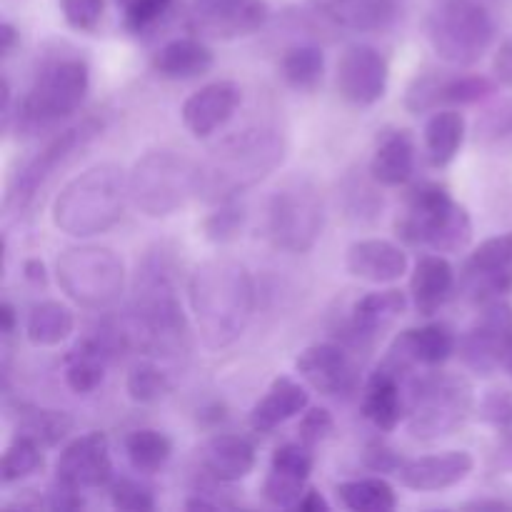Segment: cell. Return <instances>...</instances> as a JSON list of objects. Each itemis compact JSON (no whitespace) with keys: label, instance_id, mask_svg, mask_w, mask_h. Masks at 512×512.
<instances>
[{"label":"cell","instance_id":"cell-1","mask_svg":"<svg viewBox=\"0 0 512 512\" xmlns=\"http://www.w3.org/2000/svg\"><path fill=\"white\" fill-rule=\"evenodd\" d=\"M190 308L205 348H228L255 313L253 275L233 258L205 260L190 278Z\"/></svg>","mask_w":512,"mask_h":512},{"label":"cell","instance_id":"cell-2","mask_svg":"<svg viewBox=\"0 0 512 512\" xmlns=\"http://www.w3.org/2000/svg\"><path fill=\"white\" fill-rule=\"evenodd\" d=\"M175 260L165 248L150 250L138 265L133 300V333L150 355H178L188 350V318L175 288Z\"/></svg>","mask_w":512,"mask_h":512},{"label":"cell","instance_id":"cell-3","mask_svg":"<svg viewBox=\"0 0 512 512\" xmlns=\"http://www.w3.org/2000/svg\"><path fill=\"white\" fill-rule=\"evenodd\" d=\"M285 160L283 135L268 128L235 133L200 165L198 198L208 203L235 200L240 193L268 178Z\"/></svg>","mask_w":512,"mask_h":512},{"label":"cell","instance_id":"cell-4","mask_svg":"<svg viewBox=\"0 0 512 512\" xmlns=\"http://www.w3.org/2000/svg\"><path fill=\"white\" fill-rule=\"evenodd\" d=\"M128 195V178L115 163H100L75 175L53 200L50 218L70 238H93L120 220Z\"/></svg>","mask_w":512,"mask_h":512},{"label":"cell","instance_id":"cell-5","mask_svg":"<svg viewBox=\"0 0 512 512\" xmlns=\"http://www.w3.org/2000/svg\"><path fill=\"white\" fill-rule=\"evenodd\" d=\"M395 235L403 243L430 248L433 253H460L473 240V220L445 185L425 180L405 195V205L395 220Z\"/></svg>","mask_w":512,"mask_h":512},{"label":"cell","instance_id":"cell-6","mask_svg":"<svg viewBox=\"0 0 512 512\" xmlns=\"http://www.w3.org/2000/svg\"><path fill=\"white\" fill-rule=\"evenodd\" d=\"M90 88V70L80 55L55 53L43 60L25 98L18 103V133L35 135L75 115Z\"/></svg>","mask_w":512,"mask_h":512},{"label":"cell","instance_id":"cell-7","mask_svg":"<svg viewBox=\"0 0 512 512\" xmlns=\"http://www.w3.org/2000/svg\"><path fill=\"white\" fill-rule=\"evenodd\" d=\"M200 165L173 150H150L128 175V195L148 218H168L198 195Z\"/></svg>","mask_w":512,"mask_h":512},{"label":"cell","instance_id":"cell-8","mask_svg":"<svg viewBox=\"0 0 512 512\" xmlns=\"http://www.w3.org/2000/svg\"><path fill=\"white\" fill-rule=\"evenodd\" d=\"M473 385L458 373H430L408 383V430L433 443L463 428L473 413Z\"/></svg>","mask_w":512,"mask_h":512},{"label":"cell","instance_id":"cell-9","mask_svg":"<svg viewBox=\"0 0 512 512\" xmlns=\"http://www.w3.org/2000/svg\"><path fill=\"white\" fill-rule=\"evenodd\" d=\"M425 30L445 63L473 65L493 45L495 18L485 0H435Z\"/></svg>","mask_w":512,"mask_h":512},{"label":"cell","instance_id":"cell-10","mask_svg":"<svg viewBox=\"0 0 512 512\" xmlns=\"http://www.w3.org/2000/svg\"><path fill=\"white\" fill-rule=\"evenodd\" d=\"M55 278L73 303L90 310L110 308L125 290V265L103 245H78L58 258Z\"/></svg>","mask_w":512,"mask_h":512},{"label":"cell","instance_id":"cell-11","mask_svg":"<svg viewBox=\"0 0 512 512\" xmlns=\"http://www.w3.org/2000/svg\"><path fill=\"white\" fill-rule=\"evenodd\" d=\"M325 203L310 178H290L268 203V235L285 253L303 255L313 250L323 233Z\"/></svg>","mask_w":512,"mask_h":512},{"label":"cell","instance_id":"cell-12","mask_svg":"<svg viewBox=\"0 0 512 512\" xmlns=\"http://www.w3.org/2000/svg\"><path fill=\"white\" fill-rule=\"evenodd\" d=\"M100 133H103V120L85 118L83 123L73 125V128L55 135L35 158H30L28 163L10 178L8 193H5V205H8V208L23 210L25 205L33 203L38 190L43 188L63 165H68L80 150L88 148Z\"/></svg>","mask_w":512,"mask_h":512},{"label":"cell","instance_id":"cell-13","mask_svg":"<svg viewBox=\"0 0 512 512\" xmlns=\"http://www.w3.org/2000/svg\"><path fill=\"white\" fill-rule=\"evenodd\" d=\"M458 353L470 370L490 375L512 355V308L508 300L483 305L475 323L458 340Z\"/></svg>","mask_w":512,"mask_h":512},{"label":"cell","instance_id":"cell-14","mask_svg":"<svg viewBox=\"0 0 512 512\" xmlns=\"http://www.w3.org/2000/svg\"><path fill=\"white\" fill-rule=\"evenodd\" d=\"M495 93V83L485 75L448 73V70H430L415 75L405 93V108L413 115L435 113L458 105H475Z\"/></svg>","mask_w":512,"mask_h":512},{"label":"cell","instance_id":"cell-15","mask_svg":"<svg viewBox=\"0 0 512 512\" xmlns=\"http://www.w3.org/2000/svg\"><path fill=\"white\" fill-rule=\"evenodd\" d=\"M460 285L478 305L508 298L512 293V233L483 240L465 260Z\"/></svg>","mask_w":512,"mask_h":512},{"label":"cell","instance_id":"cell-16","mask_svg":"<svg viewBox=\"0 0 512 512\" xmlns=\"http://www.w3.org/2000/svg\"><path fill=\"white\" fill-rule=\"evenodd\" d=\"M388 80L390 65L385 55L365 43L345 48L335 68V85H338L340 98L355 108H368L383 100Z\"/></svg>","mask_w":512,"mask_h":512},{"label":"cell","instance_id":"cell-17","mask_svg":"<svg viewBox=\"0 0 512 512\" xmlns=\"http://www.w3.org/2000/svg\"><path fill=\"white\" fill-rule=\"evenodd\" d=\"M270 18L265 0H198L190 30L198 38L238 40L255 35Z\"/></svg>","mask_w":512,"mask_h":512},{"label":"cell","instance_id":"cell-18","mask_svg":"<svg viewBox=\"0 0 512 512\" xmlns=\"http://www.w3.org/2000/svg\"><path fill=\"white\" fill-rule=\"evenodd\" d=\"M300 378L328 398H348L360 388L358 360L338 343H318L305 348L295 360Z\"/></svg>","mask_w":512,"mask_h":512},{"label":"cell","instance_id":"cell-19","mask_svg":"<svg viewBox=\"0 0 512 512\" xmlns=\"http://www.w3.org/2000/svg\"><path fill=\"white\" fill-rule=\"evenodd\" d=\"M55 478L80 490L108 485L113 478V458H110V443L105 433L93 430V433L70 440L58 455Z\"/></svg>","mask_w":512,"mask_h":512},{"label":"cell","instance_id":"cell-20","mask_svg":"<svg viewBox=\"0 0 512 512\" xmlns=\"http://www.w3.org/2000/svg\"><path fill=\"white\" fill-rule=\"evenodd\" d=\"M240 103H243V90L238 83L215 80L185 100L183 108H180V118H183L185 130L193 138L205 140L228 125Z\"/></svg>","mask_w":512,"mask_h":512},{"label":"cell","instance_id":"cell-21","mask_svg":"<svg viewBox=\"0 0 512 512\" xmlns=\"http://www.w3.org/2000/svg\"><path fill=\"white\" fill-rule=\"evenodd\" d=\"M313 448L305 443L280 445L270 460L268 478L263 483V498L275 508H295L305 493L310 473H313Z\"/></svg>","mask_w":512,"mask_h":512},{"label":"cell","instance_id":"cell-22","mask_svg":"<svg viewBox=\"0 0 512 512\" xmlns=\"http://www.w3.org/2000/svg\"><path fill=\"white\" fill-rule=\"evenodd\" d=\"M475 468V460L468 450H445L438 455L405 460L398 470V478L405 488L418 493H435L460 485Z\"/></svg>","mask_w":512,"mask_h":512},{"label":"cell","instance_id":"cell-23","mask_svg":"<svg viewBox=\"0 0 512 512\" xmlns=\"http://www.w3.org/2000/svg\"><path fill=\"white\" fill-rule=\"evenodd\" d=\"M403 380L405 378L400 373L380 365L363 388L360 410H363L365 420L383 433L398 428L403 415L408 413V385Z\"/></svg>","mask_w":512,"mask_h":512},{"label":"cell","instance_id":"cell-24","mask_svg":"<svg viewBox=\"0 0 512 512\" xmlns=\"http://www.w3.org/2000/svg\"><path fill=\"white\" fill-rule=\"evenodd\" d=\"M345 265L355 278L365 280V283L385 285L395 283L408 273V253L390 240L365 238L350 245Z\"/></svg>","mask_w":512,"mask_h":512},{"label":"cell","instance_id":"cell-25","mask_svg":"<svg viewBox=\"0 0 512 512\" xmlns=\"http://www.w3.org/2000/svg\"><path fill=\"white\" fill-rule=\"evenodd\" d=\"M405 308H408V298L403 290L388 288L378 290V293H368L363 298L355 300L353 315H350L348 333L355 345H370L378 335L393 328L395 320L403 318Z\"/></svg>","mask_w":512,"mask_h":512},{"label":"cell","instance_id":"cell-26","mask_svg":"<svg viewBox=\"0 0 512 512\" xmlns=\"http://www.w3.org/2000/svg\"><path fill=\"white\" fill-rule=\"evenodd\" d=\"M315 10L333 25L355 33H380L400 13V0H313Z\"/></svg>","mask_w":512,"mask_h":512},{"label":"cell","instance_id":"cell-27","mask_svg":"<svg viewBox=\"0 0 512 512\" xmlns=\"http://www.w3.org/2000/svg\"><path fill=\"white\" fill-rule=\"evenodd\" d=\"M415 173V140L410 130H385L370 158V178L383 188H400Z\"/></svg>","mask_w":512,"mask_h":512},{"label":"cell","instance_id":"cell-28","mask_svg":"<svg viewBox=\"0 0 512 512\" xmlns=\"http://www.w3.org/2000/svg\"><path fill=\"white\" fill-rule=\"evenodd\" d=\"M310 405V395L298 380L280 375L270 383L268 393L255 403L250 413V428L258 433H273L275 428L285 425L288 420L298 418Z\"/></svg>","mask_w":512,"mask_h":512},{"label":"cell","instance_id":"cell-29","mask_svg":"<svg viewBox=\"0 0 512 512\" xmlns=\"http://www.w3.org/2000/svg\"><path fill=\"white\" fill-rule=\"evenodd\" d=\"M455 290V270L443 253L423 255L410 278L413 305L423 318L438 313Z\"/></svg>","mask_w":512,"mask_h":512},{"label":"cell","instance_id":"cell-30","mask_svg":"<svg viewBox=\"0 0 512 512\" xmlns=\"http://www.w3.org/2000/svg\"><path fill=\"white\" fill-rule=\"evenodd\" d=\"M203 468L220 483H238L255 468V448L240 435L220 433L203 448Z\"/></svg>","mask_w":512,"mask_h":512},{"label":"cell","instance_id":"cell-31","mask_svg":"<svg viewBox=\"0 0 512 512\" xmlns=\"http://www.w3.org/2000/svg\"><path fill=\"white\" fill-rule=\"evenodd\" d=\"M215 55L200 38H175L153 55L155 75L165 80H193L208 73Z\"/></svg>","mask_w":512,"mask_h":512},{"label":"cell","instance_id":"cell-32","mask_svg":"<svg viewBox=\"0 0 512 512\" xmlns=\"http://www.w3.org/2000/svg\"><path fill=\"white\" fill-rule=\"evenodd\" d=\"M108 363L110 355L90 335H83L65 355V383L75 395H90L103 383Z\"/></svg>","mask_w":512,"mask_h":512},{"label":"cell","instance_id":"cell-33","mask_svg":"<svg viewBox=\"0 0 512 512\" xmlns=\"http://www.w3.org/2000/svg\"><path fill=\"white\" fill-rule=\"evenodd\" d=\"M425 150L435 168H445L458 158L465 140V118L460 110L443 108L435 110L425 123Z\"/></svg>","mask_w":512,"mask_h":512},{"label":"cell","instance_id":"cell-34","mask_svg":"<svg viewBox=\"0 0 512 512\" xmlns=\"http://www.w3.org/2000/svg\"><path fill=\"white\" fill-rule=\"evenodd\" d=\"M75 330V315L60 300H40L30 308L25 335L35 348H55L65 343Z\"/></svg>","mask_w":512,"mask_h":512},{"label":"cell","instance_id":"cell-35","mask_svg":"<svg viewBox=\"0 0 512 512\" xmlns=\"http://www.w3.org/2000/svg\"><path fill=\"white\" fill-rule=\"evenodd\" d=\"M340 503L353 512H393L398 495L385 478H360L338 485Z\"/></svg>","mask_w":512,"mask_h":512},{"label":"cell","instance_id":"cell-36","mask_svg":"<svg viewBox=\"0 0 512 512\" xmlns=\"http://www.w3.org/2000/svg\"><path fill=\"white\" fill-rule=\"evenodd\" d=\"M325 55L318 45H293L280 58V75L293 90L308 93L315 90L323 80Z\"/></svg>","mask_w":512,"mask_h":512},{"label":"cell","instance_id":"cell-37","mask_svg":"<svg viewBox=\"0 0 512 512\" xmlns=\"http://www.w3.org/2000/svg\"><path fill=\"white\" fill-rule=\"evenodd\" d=\"M73 425V418L63 410L23 408V413L18 415V433L15 435L30 438L40 448H55L68 438Z\"/></svg>","mask_w":512,"mask_h":512},{"label":"cell","instance_id":"cell-38","mask_svg":"<svg viewBox=\"0 0 512 512\" xmlns=\"http://www.w3.org/2000/svg\"><path fill=\"white\" fill-rule=\"evenodd\" d=\"M125 455H128V463L133 465V470L143 475H153L165 468V463L173 455V443L160 430H133L125 438Z\"/></svg>","mask_w":512,"mask_h":512},{"label":"cell","instance_id":"cell-39","mask_svg":"<svg viewBox=\"0 0 512 512\" xmlns=\"http://www.w3.org/2000/svg\"><path fill=\"white\" fill-rule=\"evenodd\" d=\"M170 388H173V383H170L168 373L150 360L133 365L128 378H125V390H128L130 400L140 405L158 403L170 393Z\"/></svg>","mask_w":512,"mask_h":512},{"label":"cell","instance_id":"cell-40","mask_svg":"<svg viewBox=\"0 0 512 512\" xmlns=\"http://www.w3.org/2000/svg\"><path fill=\"white\" fill-rule=\"evenodd\" d=\"M43 468V448L33 443L30 438L15 435L13 443L5 448L3 463H0V473H3V483L13 485L20 480L30 478Z\"/></svg>","mask_w":512,"mask_h":512},{"label":"cell","instance_id":"cell-41","mask_svg":"<svg viewBox=\"0 0 512 512\" xmlns=\"http://www.w3.org/2000/svg\"><path fill=\"white\" fill-rule=\"evenodd\" d=\"M113 3L123 18V28L133 35H145L168 18L175 0H113Z\"/></svg>","mask_w":512,"mask_h":512},{"label":"cell","instance_id":"cell-42","mask_svg":"<svg viewBox=\"0 0 512 512\" xmlns=\"http://www.w3.org/2000/svg\"><path fill=\"white\" fill-rule=\"evenodd\" d=\"M343 200L345 210H348V218H353L355 223H373L378 220L380 210H383V198L378 195V190L363 178H350L343 188Z\"/></svg>","mask_w":512,"mask_h":512},{"label":"cell","instance_id":"cell-43","mask_svg":"<svg viewBox=\"0 0 512 512\" xmlns=\"http://www.w3.org/2000/svg\"><path fill=\"white\" fill-rule=\"evenodd\" d=\"M243 223V205H238L235 200H225V203H220L218 210H213V213L203 220V235L215 245L233 243L240 235V230H243Z\"/></svg>","mask_w":512,"mask_h":512},{"label":"cell","instance_id":"cell-44","mask_svg":"<svg viewBox=\"0 0 512 512\" xmlns=\"http://www.w3.org/2000/svg\"><path fill=\"white\" fill-rule=\"evenodd\" d=\"M478 143L485 148H512V100L495 105L478 120Z\"/></svg>","mask_w":512,"mask_h":512},{"label":"cell","instance_id":"cell-45","mask_svg":"<svg viewBox=\"0 0 512 512\" xmlns=\"http://www.w3.org/2000/svg\"><path fill=\"white\" fill-rule=\"evenodd\" d=\"M110 503H113L115 510L153 512L155 510V495L148 485L138 483V480L120 478L110 485Z\"/></svg>","mask_w":512,"mask_h":512},{"label":"cell","instance_id":"cell-46","mask_svg":"<svg viewBox=\"0 0 512 512\" xmlns=\"http://www.w3.org/2000/svg\"><path fill=\"white\" fill-rule=\"evenodd\" d=\"M65 23L78 33H93L105 13V0H60Z\"/></svg>","mask_w":512,"mask_h":512},{"label":"cell","instance_id":"cell-47","mask_svg":"<svg viewBox=\"0 0 512 512\" xmlns=\"http://www.w3.org/2000/svg\"><path fill=\"white\" fill-rule=\"evenodd\" d=\"M333 433H335V420L333 415H330V410L325 408H308L298 423L300 443L310 445V448L325 443Z\"/></svg>","mask_w":512,"mask_h":512},{"label":"cell","instance_id":"cell-48","mask_svg":"<svg viewBox=\"0 0 512 512\" xmlns=\"http://www.w3.org/2000/svg\"><path fill=\"white\" fill-rule=\"evenodd\" d=\"M480 420L498 430L512 428V393L510 390H490L480 400Z\"/></svg>","mask_w":512,"mask_h":512},{"label":"cell","instance_id":"cell-49","mask_svg":"<svg viewBox=\"0 0 512 512\" xmlns=\"http://www.w3.org/2000/svg\"><path fill=\"white\" fill-rule=\"evenodd\" d=\"M405 460L400 458L398 453H395L390 445L380 443V440H375V443L368 445V450H365V465H368L370 470H375V473H395L398 475V470L403 468Z\"/></svg>","mask_w":512,"mask_h":512},{"label":"cell","instance_id":"cell-50","mask_svg":"<svg viewBox=\"0 0 512 512\" xmlns=\"http://www.w3.org/2000/svg\"><path fill=\"white\" fill-rule=\"evenodd\" d=\"M50 510H58V512H70V510H80L85 508V498H83V490L73 488V485L63 483V480L55 478L53 488L48 490V500H45Z\"/></svg>","mask_w":512,"mask_h":512},{"label":"cell","instance_id":"cell-51","mask_svg":"<svg viewBox=\"0 0 512 512\" xmlns=\"http://www.w3.org/2000/svg\"><path fill=\"white\" fill-rule=\"evenodd\" d=\"M493 468L498 473L512 475V428L503 430V438H500L498 448L493 453Z\"/></svg>","mask_w":512,"mask_h":512},{"label":"cell","instance_id":"cell-52","mask_svg":"<svg viewBox=\"0 0 512 512\" xmlns=\"http://www.w3.org/2000/svg\"><path fill=\"white\" fill-rule=\"evenodd\" d=\"M493 65H495V75H498L500 83L510 85L512 88V38L505 40V43L500 45Z\"/></svg>","mask_w":512,"mask_h":512},{"label":"cell","instance_id":"cell-53","mask_svg":"<svg viewBox=\"0 0 512 512\" xmlns=\"http://www.w3.org/2000/svg\"><path fill=\"white\" fill-rule=\"evenodd\" d=\"M293 510H298V512H328L330 505H328V500H325L323 495L318 493V490H305L303 498L295 503Z\"/></svg>","mask_w":512,"mask_h":512},{"label":"cell","instance_id":"cell-54","mask_svg":"<svg viewBox=\"0 0 512 512\" xmlns=\"http://www.w3.org/2000/svg\"><path fill=\"white\" fill-rule=\"evenodd\" d=\"M23 273H25V278H28L30 283H35V285H45V283H48V270H45L43 260H38V258L25 260V263H23Z\"/></svg>","mask_w":512,"mask_h":512},{"label":"cell","instance_id":"cell-55","mask_svg":"<svg viewBox=\"0 0 512 512\" xmlns=\"http://www.w3.org/2000/svg\"><path fill=\"white\" fill-rule=\"evenodd\" d=\"M15 45H18V30L13 23H3L0 25V53H3V58L13 55Z\"/></svg>","mask_w":512,"mask_h":512},{"label":"cell","instance_id":"cell-56","mask_svg":"<svg viewBox=\"0 0 512 512\" xmlns=\"http://www.w3.org/2000/svg\"><path fill=\"white\" fill-rule=\"evenodd\" d=\"M15 328H18V315H15V308L10 303H3L0 305V330H3L5 338H10V335L15 333Z\"/></svg>","mask_w":512,"mask_h":512},{"label":"cell","instance_id":"cell-57","mask_svg":"<svg viewBox=\"0 0 512 512\" xmlns=\"http://www.w3.org/2000/svg\"><path fill=\"white\" fill-rule=\"evenodd\" d=\"M463 508H475V510H485V508L512 510V503H508V500H470V503H465Z\"/></svg>","mask_w":512,"mask_h":512},{"label":"cell","instance_id":"cell-58","mask_svg":"<svg viewBox=\"0 0 512 512\" xmlns=\"http://www.w3.org/2000/svg\"><path fill=\"white\" fill-rule=\"evenodd\" d=\"M505 368H508V373L512 375V355L508 358V363H505Z\"/></svg>","mask_w":512,"mask_h":512}]
</instances>
